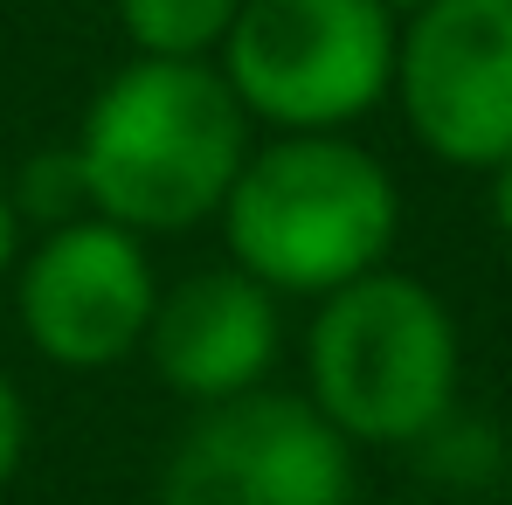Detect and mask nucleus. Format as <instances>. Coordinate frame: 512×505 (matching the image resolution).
Returning <instances> with one entry per match:
<instances>
[{"instance_id": "f03ea898", "label": "nucleus", "mask_w": 512, "mask_h": 505, "mask_svg": "<svg viewBox=\"0 0 512 505\" xmlns=\"http://www.w3.org/2000/svg\"><path fill=\"white\" fill-rule=\"evenodd\" d=\"M229 263L270 298H333L381 270L402 229L395 173L340 132H277L243 160L229 201Z\"/></svg>"}, {"instance_id": "39448f33", "label": "nucleus", "mask_w": 512, "mask_h": 505, "mask_svg": "<svg viewBox=\"0 0 512 505\" xmlns=\"http://www.w3.org/2000/svg\"><path fill=\"white\" fill-rule=\"evenodd\" d=\"M160 505H353V443L305 395L250 388L180 429Z\"/></svg>"}, {"instance_id": "20e7f679", "label": "nucleus", "mask_w": 512, "mask_h": 505, "mask_svg": "<svg viewBox=\"0 0 512 505\" xmlns=\"http://www.w3.org/2000/svg\"><path fill=\"white\" fill-rule=\"evenodd\" d=\"M222 84L277 132H340L395 90V14L374 0H243Z\"/></svg>"}, {"instance_id": "7ed1b4c3", "label": "nucleus", "mask_w": 512, "mask_h": 505, "mask_svg": "<svg viewBox=\"0 0 512 505\" xmlns=\"http://www.w3.org/2000/svg\"><path fill=\"white\" fill-rule=\"evenodd\" d=\"M464 346L423 277L367 270L319 298L305 333V402L346 443H423L457 409Z\"/></svg>"}, {"instance_id": "1a4fd4ad", "label": "nucleus", "mask_w": 512, "mask_h": 505, "mask_svg": "<svg viewBox=\"0 0 512 505\" xmlns=\"http://www.w3.org/2000/svg\"><path fill=\"white\" fill-rule=\"evenodd\" d=\"M236 14H243V0H118L132 49L167 56V63H208V49H222Z\"/></svg>"}, {"instance_id": "ddd939ff", "label": "nucleus", "mask_w": 512, "mask_h": 505, "mask_svg": "<svg viewBox=\"0 0 512 505\" xmlns=\"http://www.w3.org/2000/svg\"><path fill=\"white\" fill-rule=\"evenodd\" d=\"M492 222H499V236L512 243V160L492 167Z\"/></svg>"}, {"instance_id": "9d476101", "label": "nucleus", "mask_w": 512, "mask_h": 505, "mask_svg": "<svg viewBox=\"0 0 512 505\" xmlns=\"http://www.w3.org/2000/svg\"><path fill=\"white\" fill-rule=\"evenodd\" d=\"M7 201H14V215H35V222H49V229L77 222V208H90L77 153H35V160L21 167V180L7 187Z\"/></svg>"}, {"instance_id": "4468645a", "label": "nucleus", "mask_w": 512, "mask_h": 505, "mask_svg": "<svg viewBox=\"0 0 512 505\" xmlns=\"http://www.w3.org/2000/svg\"><path fill=\"white\" fill-rule=\"evenodd\" d=\"M374 7H388V14H416V7H429V0H374Z\"/></svg>"}, {"instance_id": "9b49d317", "label": "nucleus", "mask_w": 512, "mask_h": 505, "mask_svg": "<svg viewBox=\"0 0 512 505\" xmlns=\"http://www.w3.org/2000/svg\"><path fill=\"white\" fill-rule=\"evenodd\" d=\"M21 450H28V409H21L14 381L0 374V485L21 471Z\"/></svg>"}, {"instance_id": "2eb2a0df", "label": "nucleus", "mask_w": 512, "mask_h": 505, "mask_svg": "<svg viewBox=\"0 0 512 505\" xmlns=\"http://www.w3.org/2000/svg\"><path fill=\"white\" fill-rule=\"evenodd\" d=\"M388 505H409V499H388Z\"/></svg>"}, {"instance_id": "0eeeda50", "label": "nucleus", "mask_w": 512, "mask_h": 505, "mask_svg": "<svg viewBox=\"0 0 512 505\" xmlns=\"http://www.w3.org/2000/svg\"><path fill=\"white\" fill-rule=\"evenodd\" d=\"M14 298H21V333L42 360L97 374L146 346L160 277L132 229H118L104 215H77V222L49 229L42 250L21 263Z\"/></svg>"}, {"instance_id": "423d86ee", "label": "nucleus", "mask_w": 512, "mask_h": 505, "mask_svg": "<svg viewBox=\"0 0 512 505\" xmlns=\"http://www.w3.org/2000/svg\"><path fill=\"white\" fill-rule=\"evenodd\" d=\"M395 97L429 160H512V0H429L395 35Z\"/></svg>"}, {"instance_id": "f257e3e1", "label": "nucleus", "mask_w": 512, "mask_h": 505, "mask_svg": "<svg viewBox=\"0 0 512 505\" xmlns=\"http://www.w3.org/2000/svg\"><path fill=\"white\" fill-rule=\"evenodd\" d=\"M70 153L84 167L90 215L132 236H173L222 215L250 160V118L222 70L139 56L90 97Z\"/></svg>"}, {"instance_id": "6e6552de", "label": "nucleus", "mask_w": 512, "mask_h": 505, "mask_svg": "<svg viewBox=\"0 0 512 505\" xmlns=\"http://www.w3.org/2000/svg\"><path fill=\"white\" fill-rule=\"evenodd\" d=\"M139 353L194 409L236 402V395L263 388V374L277 360V298L256 277H243L236 263L194 270L173 291H160Z\"/></svg>"}, {"instance_id": "f8f14e48", "label": "nucleus", "mask_w": 512, "mask_h": 505, "mask_svg": "<svg viewBox=\"0 0 512 505\" xmlns=\"http://www.w3.org/2000/svg\"><path fill=\"white\" fill-rule=\"evenodd\" d=\"M14 256H21V215H14V201H7V187H0V277L14 270Z\"/></svg>"}]
</instances>
